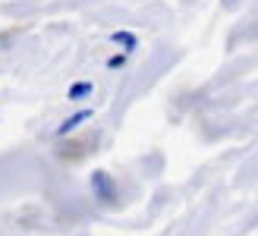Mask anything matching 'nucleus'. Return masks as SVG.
Masks as SVG:
<instances>
[{
    "mask_svg": "<svg viewBox=\"0 0 258 236\" xmlns=\"http://www.w3.org/2000/svg\"><path fill=\"white\" fill-rule=\"evenodd\" d=\"M92 186H95V192H98V199H101V202H113V199H117L113 180L104 173V170H98V173H92Z\"/></svg>",
    "mask_w": 258,
    "mask_h": 236,
    "instance_id": "f257e3e1",
    "label": "nucleus"
},
{
    "mask_svg": "<svg viewBox=\"0 0 258 236\" xmlns=\"http://www.w3.org/2000/svg\"><path fill=\"white\" fill-rule=\"evenodd\" d=\"M92 113H95V110H76L73 116H67V120H63V123L57 126V136H70L73 129H79L85 120H92Z\"/></svg>",
    "mask_w": 258,
    "mask_h": 236,
    "instance_id": "f03ea898",
    "label": "nucleus"
},
{
    "mask_svg": "<svg viewBox=\"0 0 258 236\" xmlns=\"http://www.w3.org/2000/svg\"><path fill=\"white\" fill-rule=\"evenodd\" d=\"M95 91V82H88V79H82V82H76V85H70V91H67V98L70 101H82V98H88Z\"/></svg>",
    "mask_w": 258,
    "mask_h": 236,
    "instance_id": "7ed1b4c3",
    "label": "nucleus"
},
{
    "mask_svg": "<svg viewBox=\"0 0 258 236\" xmlns=\"http://www.w3.org/2000/svg\"><path fill=\"white\" fill-rule=\"evenodd\" d=\"M113 41L123 44V54H133L136 44H139V38H136L133 32H113Z\"/></svg>",
    "mask_w": 258,
    "mask_h": 236,
    "instance_id": "20e7f679",
    "label": "nucleus"
},
{
    "mask_svg": "<svg viewBox=\"0 0 258 236\" xmlns=\"http://www.w3.org/2000/svg\"><path fill=\"white\" fill-rule=\"evenodd\" d=\"M126 57H129V54H113V57L107 60V67H110V70H120V67H126Z\"/></svg>",
    "mask_w": 258,
    "mask_h": 236,
    "instance_id": "39448f33",
    "label": "nucleus"
}]
</instances>
